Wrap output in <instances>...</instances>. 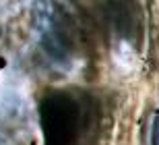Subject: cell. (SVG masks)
<instances>
[{
    "instance_id": "6da1fadb",
    "label": "cell",
    "mask_w": 159,
    "mask_h": 145,
    "mask_svg": "<svg viewBox=\"0 0 159 145\" xmlns=\"http://www.w3.org/2000/svg\"><path fill=\"white\" fill-rule=\"evenodd\" d=\"M39 118L46 145H79L95 120L91 104L70 91L48 95L41 102Z\"/></svg>"
},
{
    "instance_id": "7a4b0ae2",
    "label": "cell",
    "mask_w": 159,
    "mask_h": 145,
    "mask_svg": "<svg viewBox=\"0 0 159 145\" xmlns=\"http://www.w3.org/2000/svg\"><path fill=\"white\" fill-rule=\"evenodd\" d=\"M151 145H159V116H157L155 127H153V139H151Z\"/></svg>"
}]
</instances>
